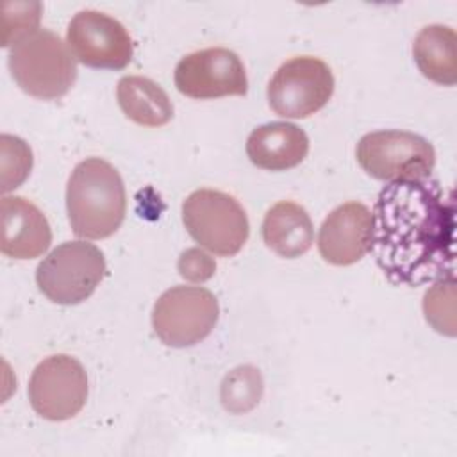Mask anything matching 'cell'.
I'll list each match as a JSON object with an SVG mask.
<instances>
[{
  "instance_id": "obj_1",
  "label": "cell",
  "mask_w": 457,
  "mask_h": 457,
  "mask_svg": "<svg viewBox=\"0 0 457 457\" xmlns=\"http://www.w3.org/2000/svg\"><path fill=\"white\" fill-rule=\"evenodd\" d=\"M375 262L396 286L455 278V200L436 179L395 180L371 211Z\"/></svg>"
},
{
  "instance_id": "obj_2",
  "label": "cell",
  "mask_w": 457,
  "mask_h": 457,
  "mask_svg": "<svg viewBox=\"0 0 457 457\" xmlns=\"http://www.w3.org/2000/svg\"><path fill=\"white\" fill-rule=\"evenodd\" d=\"M66 209L75 236L84 239L112 236L127 211L125 186L118 170L100 157L80 161L68 179Z\"/></svg>"
},
{
  "instance_id": "obj_3",
  "label": "cell",
  "mask_w": 457,
  "mask_h": 457,
  "mask_svg": "<svg viewBox=\"0 0 457 457\" xmlns=\"http://www.w3.org/2000/svg\"><path fill=\"white\" fill-rule=\"evenodd\" d=\"M7 64L20 89L39 100L64 96L77 79V64L68 43L46 29L16 43Z\"/></svg>"
},
{
  "instance_id": "obj_4",
  "label": "cell",
  "mask_w": 457,
  "mask_h": 457,
  "mask_svg": "<svg viewBox=\"0 0 457 457\" xmlns=\"http://www.w3.org/2000/svg\"><path fill=\"white\" fill-rule=\"evenodd\" d=\"M182 221L200 246L220 257L236 255L250 234V223L241 204L218 189L193 191L182 202Z\"/></svg>"
},
{
  "instance_id": "obj_5",
  "label": "cell",
  "mask_w": 457,
  "mask_h": 457,
  "mask_svg": "<svg viewBox=\"0 0 457 457\" xmlns=\"http://www.w3.org/2000/svg\"><path fill=\"white\" fill-rule=\"evenodd\" d=\"M105 275V257L86 241H66L55 246L37 266L39 291L54 303L77 305L89 298Z\"/></svg>"
},
{
  "instance_id": "obj_6",
  "label": "cell",
  "mask_w": 457,
  "mask_h": 457,
  "mask_svg": "<svg viewBox=\"0 0 457 457\" xmlns=\"http://www.w3.org/2000/svg\"><path fill=\"white\" fill-rule=\"evenodd\" d=\"M355 157L370 177L387 182L430 179L436 164L434 146L407 130H377L362 136Z\"/></svg>"
},
{
  "instance_id": "obj_7",
  "label": "cell",
  "mask_w": 457,
  "mask_h": 457,
  "mask_svg": "<svg viewBox=\"0 0 457 457\" xmlns=\"http://www.w3.org/2000/svg\"><path fill=\"white\" fill-rule=\"evenodd\" d=\"M216 296L200 286H173L155 302L152 327L171 348H186L205 339L218 323Z\"/></svg>"
},
{
  "instance_id": "obj_8",
  "label": "cell",
  "mask_w": 457,
  "mask_h": 457,
  "mask_svg": "<svg viewBox=\"0 0 457 457\" xmlns=\"http://www.w3.org/2000/svg\"><path fill=\"white\" fill-rule=\"evenodd\" d=\"M334 93V75L318 57L300 55L286 61L268 84V104L282 118L302 120L327 105Z\"/></svg>"
},
{
  "instance_id": "obj_9",
  "label": "cell",
  "mask_w": 457,
  "mask_h": 457,
  "mask_svg": "<svg viewBox=\"0 0 457 457\" xmlns=\"http://www.w3.org/2000/svg\"><path fill=\"white\" fill-rule=\"evenodd\" d=\"M87 375L71 355L57 353L43 359L32 371L29 400L45 420L64 421L77 416L87 400Z\"/></svg>"
},
{
  "instance_id": "obj_10",
  "label": "cell",
  "mask_w": 457,
  "mask_h": 457,
  "mask_svg": "<svg viewBox=\"0 0 457 457\" xmlns=\"http://www.w3.org/2000/svg\"><path fill=\"white\" fill-rule=\"evenodd\" d=\"M175 86L189 98L211 100L246 95L248 79L236 52L214 46L184 55L175 66Z\"/></svg>"
},
{
  "instance_id": "obj_11",
  "label": "cell",
  "mask_w": 457,
  "mask_h": 457,
  "mask_svg": "<svg viewBox=\"0 0 457 457\" xmlns=\"http://www.w3.org/2000/svg\"><path fill=\"white\" fill-rule=\"evenodd\" d=\"M66 43L73 57L89 68L123 70L132 61V39L114 18L86 9L68 23Z\"/></svg>"
},
{
  "instance_id": "obj_12",
  "label": "cell",
  "mask_w": 457,
  "mask_h": 457,
  "mask_svg": "<svg viewBox=\"0 0 457 457\" xmlns=\"http://www.w3.org/2000/svg\"><path fill=\"white\" fill-rule=\"evenodd\" d=\"M373 218L361 202L337 205L321 223L318 234L320 255L334 266H350L371 250Z\"/></svg>"
},
{
  "instance_id": "obj_13",
  "label": "cell",
  "mask_w": 457,
  "mask_h": 457,
  "mask_svg": "<svg viewBox=\"0 0 457 457\" xmlns=\"http://www.w3.org/2000/svg\"><path fill=\"white\" fill-rule=\"evenodd\" d=\"M0 214V250L4 255L12 259H36L48 250L52 230L37 205L23 196H4Z\"/></svg>"
},
{
  "instance_id": "obj_14",
  "label": "cell",
  "mask_w": 457,
  "mask_h": 457,
  "mask_svg": "<svg viewBox=\"0 0 457 457\" xmlns=\"http://www.w3.org/2000/svg\"><path fill=\"white\" fill-rule=\"evenodd\" d=\"M309 152L307 134L295 123L271 121L253 129L246 139V155L261 170L286 171L298 166Z\"/></svg>"
},
{
  "instance_id": "obj_15",
  "label": "cell",
  "mask_w": 457,
  "mask_h": 457,
  "mask_svg": "<svg viewBox=\"0 0 457 457\" xmlns=\"http://www.w3.org/2000/svg\"><path fill=\"white\" fill-rule=\"evenodd\" d=\"M262 239L280 257L303 255L314 243V227L307 211L291 200L277 202L262 220Z\"/></svg>"
},
{
  "instance_id": "obj_16",
  "label": "cell",
  "mask_w": 457,
  "mask_h": 457,
  "mask_svg": "<svg viewBox=\"0 0 457 457\" xmlns=\"http://www.w3.org/2000/svg\"><path fill=\"white\" fill-rule=\"evenodd\" d=\"M116 98L123 114L143 127H162L173 118L166 91L148 77L127 75L118 80Z\"/></svg>"
},
{
  "instance_id": "obj_17",
  "label": "cell",
  "mask_w": 457,
  "mask_h": 457,
  "mask_svg": "<svg viewBox=\"0 0 457 457\" xmlns=\"http://www.w3.org/2000/svg\"><path fill=\"white\" fill-rule=\"evenodd\" d=\"M455 43L457 36L452 27H423L412 43L414 62L421 75L439 86H453L457 82Z\"/></svg>"
},
{
  "instance_id": "obj_18",
  "label": "cell",
  "mask_w": 457,
  "mask_h": 457,
  "mask_svg": "<svg viewBox=\"0 0 457 457\" xmlns=\"http://www.w3.org/2000/svg\"><path fill=\"white\" fill-rule=\"evenodd\" d=\"M43 5L39 2L2 4V46L12 48L27 36L39 30Z\"/></svg>"
},
{
  "instance_id": "obj_19",
  "label": "cell",
  "mask_w": 457,
  "mask_h": 457,
  "mask_svg": "<svg viewBox=\"0 0 457 457\" xmlns=\"http://www.w3.org/2000/svg\"><path fill=\"white\" fill-rule=\"evenodd\" d=\"M0 164H2V193H9L21 186L32 170L30 146L9 134L0 136Z\"/></svg>"
},
{
  "instance_id": "obj_20",
  "label": "cell",
  "mask_w": 457,
  "mask_h": 457,
  "mask_svg": "<svg viewBox=\"0 0 457 457\" xmlns=\"http://www.w3.org/2000/svg\"><path fill=\"white\" fill-rule=\"evenodd\" d=\"M453 298H455V278H443L432 284L423 296V312L427 321L441 334H455L453 320Z\"/></svg>"
},
{
  "instance_id": "obj_21",
  "label": "cell",
  "mask_w": 457,
  "mask_h": 457,
  "mask_svg": "<svg viewBox=\"0 0 457 457\" xmlns=\"http://www.w3.org/2000/svg\"><path fill=\"white\" fill-rule=\"evenodd\" d=\"M261 396V377L259 373L250 368H237L232 375H228L223 382L221 398L223 405L228 411L241 412L253 407Z\"/></svg>"
},
{
  "instance_id": "obj_22",
  "label": "cell",
  "mask_w": 457,
  "mask_h": 457,
  "mask_svg": "<svg viewBox=\"0 0 457 457\" xmlns=\"http://www.w3.org/2000/svg\"><path fill=\"white\" fill-rule=\"evenodd\" d=\"M177 270L180 277L189 282H205L214 275L216 262L202 248H187L179 257Z\"/></svg>"
}]
</instances>
